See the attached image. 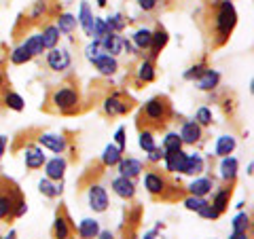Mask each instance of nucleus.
<instances>
[{"instance_id": "4468645a", "label": "nucleus", "mask_w": 254, "mask_h": 239, "mask_svg": "<svg viewBox=\"0 0 254 239\" xmlns=\"http://www.w3.org/2000/svg\"><path fill=\"white\" fill-rule=\"evenodd\" d=\"M157 78V66L150 58L140 60L138 70H136V85H148Z\"/></svg>"}, {"instance_id": "4be33fe9", "label": "nucleus", "mask_w": 254, "mask_h": 239, "mask_svg": "<svg viewBox=\"0 0 254 239\" xmlns=\"http://www.w3.org/2000/svg\"><path fill=\"white\" fill-rule=\"evenodd\" d=\"M23 161H26V167L30 172H34V170H41V167L47 163V157H45L41 146H26V157H23Z\"/></svg>"}, {"instance_id": "ddd939ff", "label": "nucleus", "mask_w": 254, "mask_h": 239, "mask_svg": "<svg viewBox=\"0 0 254 239\" xmlns=\"http://www.w3.org/2000/svg\"><path fill=\"white\" fill-rule=\"evenodd\" d=\"M119 172H121V176L125 178H138L142 172H146V165L140 161V159H133V157H123L121 161H119Z\"/></svg>"}, {"instance_id": "37998d69", "label": "nucleus", "mask_w": 254, "mask_h": 239, "mask_svg": "<svg viewBox=\"0 0 254 239\" xmlns=\"http://www.w3.org/2000/svg\"><path fill=\"white\" fill-rule=\"evenodd\" d=\"M108 34V28H106V21L104 19H100V17H95L93 19V34H91V41H102Z\"/></svg>"}, {"instance_id": "423d86ee", "label": "nucleus", "mask_w": 254, "mask_h": 239, "mask_svg": "<svg viewBox=\"0 0 254 239\" xmlns=\"http://www.w3.org/2000/svg\"><path fill=\"white\" fill-rule=\"evenodd\" d=\"M60 0H36L32 4V9L28 11V15H23L30 26H45V23H51V19H55L60 11Z\"/></svg>"}, {"instance_id": "a878e982", "label": "nucleus", "mask_w": 254, "mask_h": 239, "mask_svg": "<svg viewBox=\"0 0 254 239\" xmlns=\"http://www.w3.org/2000/svg\"><path fill=\"white\" fill-rule=\"evenodd\" d=\"M76 26H78V21L74 15H70V13H60L58 17H55V28L60 30V34H66V36L74 34Z\"/></svg>"}, {"instance_id": "f3484780", "label": "nucleus", "mask_w": 254, "mask_h": 239, "mask_svg": "<svg viewBox=\"0 0 254 239\" xmlns=\"http://www.w3.org/2000/svg\"><path fill=\"white\" fill-rule=\"evenodd\" d=\"M66 167H68V161L64 157H53L49 161L45 163V174L47 178L51 182H62L64 174H66Z\"/></svg>"}, {"instance_id": "f8f14e48", "label": "nucleus", "mask_w": 254, "mask_h": 239, "mask_svg": "<svg viewBox=\"0 0 254 239\" xmlns=\"http://www.w3.org/2000/svg\"><path fill=\"white\" fill-rule=\"evenodd\" d=\"M178 135H180L182 144L195 146V144H199V142L203 140V129L195 121H187V123H182V129H180Z\"/></svg>"}, {"instance_id": "58836bf2", "label": "nucleus", "mask_w": 254, "mask_h": 239, "mask_svg": "<svg viewBox=\"0 0 254 239\" xmlns=\"http://www.w3.org/2000/svg\"><path fill=\"white\" fill-rule=\"evenodd\" d=\"M163 150H165V155L168 153H176V150H182V140H180V135L178 133H168L163 138V146H161Z\"/></svg>"}, {"instance_id": "5fc2aeb1", "label": "nucleus", "mask_w": 254, "mask_h": 239, "mask_svg": "<svg viewBox=\"0 0 254 239\" xmlns=\"http://www.w3.org/2000/svg\"><path fill=\"white\" fill-rule=\"evenodd\" d=\"M95 239H115V235L110 233V231H100L98 237H95Z\"/></svg>"}, {"instance_id": "6e6552de", "label": "nucleus", "mask_w": 254, "mask_h": 239, "mask_svg": "<svg viewBox=\"0 0 254 239\" xmlns=\"http://www.w3.org/2000/svg\"><path fill=\"white\" fill-rule=\"evenodd\" d=\"M74 225H72V218L68 216L66 208H60L58 210V216L53 220V227H51V235L53 239H72L74 233Z\"/></svg>"}, {"instance_id": "c03bdc74", "label": "nucleus", "mask_w": 254, "mask_h": 239, "mask_svg": "<svg viewBox=\"0 0 254 239\" xmlns=\"http://www.w3.org/2000/svg\"><path fill=\"white\" fill-rule=\"evenodd\" d=\"M138 144H140V148L144 150V153L153 150V148H155V133H153V131H140Z\"/></svg>"}, {"instance_id": "f704fd0d", "label": "nucleus", "mask_w": 254, "mask_h": 239, "mask_svg": "<svg viewBox=\"0 0 254 239\" xmlns=\"http://www.w3.org/2000/svg\"><path fill=\"white\" fill-rule=\"evenodd\" d=\"M201 172H203L201 155H189L187 157V165H185V174H189V176H199Z\"/></svg>"}, {"instance_id": "9d476101", "label": "nucleus", "mask_w": 254, "mask_h": 239, "mask_svg": "<svg viewBox=\"0 0 254 239\" xmlns=\"http://www.w3.org/2000/svg\"><path fill=\"white\" fill-rule=\"evenodd\" d=\"M70 63H72V60H70V53L66 49H58L55 47V49H49V53H47V66L53 72H66Z\"/></svg>"}, {"instance_id": "7ed1b4c3", "label": "nucleus", "mask_w": 254, "mask_h": 239, "mask_svg": "<svg viewBox=\"0 0 254 239\" xmlns=\"http://www.w3.org/2000/svg\"><path fill=\"white\" fill-rule=\"evenodd\" d=\"M174 117L176 115H174L172 100L168 95H155V98H150L140 108V113L136 117V127H138V131L157 133V131H163L172 123Z\"/></svg>"}, {"instance_id": "c756f323", "label": "nucleus", "mask_w": 254, "mask_h": 239, "mask_svg": "<svg viewBox=\"0 0 254 239\" xmlns=\"http://www.w3.org/2000/svg\"><path fill=\"white\" fill-rule=\"evenodd\" d=\"M123 159V153L119 150L115 144H110V146H106L104 148V153H102V159H100V163L106 167H115V165H119V161Z\"/></svg>"}, {"instance_id": "8fccbe9b", "label": "nucleus", "mask_w": 254, "mask_h": 239, "mask_svg": "<svg viewBox=\"0 0 254 239\" xmlns=\"http://www.w3.org/2000/svg\"><path fill=\"white\" fill-rule=\"evenodd\" d=\"M115 142H117V148L121 150V153H125V127H119L117 133H115Z\"/></svg>"}, {"instance_id": "6e6d98bb", "label": "nucleus", "mask_w": 254, "mask_h": 239, "mask_svg": "<svg viewBox=\"0 0 254 239\" xmlns=\"http://www.w3.org/2000/svg\"><path fill=\"white\" fill-rule=\"evenodd\" d=\"M229 239H248V233H233Z\"/></svg>"}, {"instance_id": "de8ad7c7", "label": "nucleus", "mask_w": 254, "mask_h": 239, "mask_svg": "<svg viewBox=\"0 0 254 239\" xmlns=\"http://www.w3.org/2000/svg\"><path fill=\"white\" fill-rule=\"evenodd\" d=\"M163 159H165V150H163V148L155 146L153 150H148V157H146V161H148L150 165H157V163H161Z\"/></svg>"}, {"instance_id": "f03ea898", "label": "nucleus", "mask_w": 254, "mask_h": 239, "mask_svg": "<svg viewBox=\"0 0 254 239\" xmlns=\"http://www.w3.org/2000/svg\"><path fill=\"white\" fill-rule=\"evenodd\" d=\"M81 89L78 83H74V78H68L58 87H51L47 91V100L43 104L45 113L62 115V117H72L81 113Z\"/></svg>"}, {"instance_id": "39448f33", "label": "nucleus", "mask_w": 254, "mask_h": 239, "mask_svg": "<svg viewBox=\"0 0 254 239\" xmlns=\"http://www.w3.org/2000/svg\"><path fill=\"white\" fill-rule=\"evenodd\" d=\"M23 195L19 186L15 184L11 178H6L0 174V222H11L13 212H15V203L19 201Z\"/></svg>"}, {"instance_id": "49530a36", "label": "nucleus", "mask_w": 254, "mask_h": 239, "mask_svg": "<svg viewBox=\"0 0 254 239\" xmlns=\"http://www.w3.org/2000/svg\"><path fill=\"white\" fill-rule=\"evenodd\" d=\"M197 214H199L201 218H205V220H216V218H220V216H218V212L210 205V201H205V203L201 205V208H199V212H197Z\"/></svg>"}, {"instance_id": "9b49d317", "label": "nucleus", "mask_w": 254, "mask_h": 239, "mask_svg": "<svg viewBox=\"0 0 254 239\" xmlns=\"http://www.w3.org/2000/svg\"><path fill=\"white\" fill-rule=\"evenodd\" d=\"M87 190H89V208L93 212H106L108 210V195H106V188H102L100 184H91L87 186Z\"/></svg>"}, {"instance_id": "dca6fc26", "label": "nucleus", "mask_w": 254, "mask_h": 239, "mask_svg": "<svg viewBox=\"0 0 254 239\" xmlns=\"http://www.w3.org/2000/svg\"><path fill=\"white\" fill-rule=\"evenodd\" d=\"M187 153L185 150H176V153H168L163 159L165 163V172L168 174H185V165H187Z\"/></svg>"}, {"instance_id": "a19ab883", "label": "nucleus", "mask_w": 254, "mask_h": 239, "mask_svg": "<svg viewBox=\"0 0 254 239\" xmlns=\"http://www.w3.org/2000/svg\"><path fill=\"white\" fill-rule=\"evenodd\" d=\"M23 45H26V49L30 51L32 58H38V55H43V51H45L43 43H41V34H32Z\"/></svg>"}, {"instance_id": "6ab92c4d", "label": "nucleus", "mask_w": 254, "mask_h": 239, "mask_svg": "<svg viewBox=\"0 0 254 239\" xmlns=\"http://www.w3.org/2000/svg\"><path fill=\"white\" fill-rule=\"evenodd\" d=\"M91 63H93L95 70H98L102 76H115V74H117V70H119V61H117V58H113V55H106V53H102L100 58H95Z\"/></svg>"}, {"instance_id": "a211bd4d", "label": "nucleus", "mask_w": 254, "mask_h": 239, "mask_svg": "<svg viewBox=\"0 0 254 239\" xmlns=\"http://www.w3.org/2000/svg\"><path fill=\"white\" fill-rule=\"evenodd\" d=\"M170 41V34H168V30H165L163 26H159L155 32H153V36H150V60H157L159 58V53H161L165 49V45H168Z\"/></svg>"}, {"instance_id": "864d4df0", "label": "nucleus", "mask_w": 254, "mask_h": 239, "mask_svg": "<svg viewBox=\"0 0 254 239\" xmlns=\"http://www.w3.org/2000/svg\"><path fill=\"white\" fill-rule=\"evenodd\" d=\"M6 135H0V159H2V155H4V150H6Z\"/></svg>"}, {"instance_id": "603ef678", "label": "nucleus", "mask_w": 254, "mask_h": 239, "mask_svg": "<svg viewBox=\"0 0 254 239\" xmlns=\"http://www.w3.org/2000/svg\"><path fill=\"white\" fill-rule=\"evenodd\" d=\"M6 85H9V78H6V72H4V63L0 61V93L4 91Z\"/></svg>"}, {"instance_id": "ea45409f", "label": "nucleus", "mask_w": 254, "mask_h": 239, "mask_svg": "<svg viewBox=\"0 0 254 239\" xmlns=\"http://www.w3.org/2000/svg\"><path fill=\"white\" fill-rule=\"evenodd\" d=\"M106 21V28H108V32H115V34H121L123 32V28L127 26V21H125V17L123 15H110L108 19H104Z\"/></svg>"}, {"instance_id": "72a5a7b5", "label": "nucleus", "mask_w": 254, "mask_h": 239, "mask_svg": "<svg viewBox=\"0 0 254 239\" xmlns=\"http://www.w3.org/2000/svg\"><path fill=\"white\" fill-rule=\"evenodd\" d=\"M233 150H235V138H233V135H222V138H218V142H216V155L220 159L229 157Z\"/></svg>"}, {"instance_id": "e433bc0d", "label": "nucleus", "mask_w": 254, "mask_h": 239, "mask_svg": "<svg viewBox=\"0 0 254 239\" xmlns=\"http://www.w3.org/2000/svg\"><path fill=\"white\" fill-rule=\"evenodd\" d=\"M38 190L45 195V197H49V199H55L60 193H62V184H53V182L49 178H45L38 182Z\"/></svg>"}, {"instance_id": "412c9836", "label": "nucleus", "mask_w": 254, "mask_h": 239, "mask_svg": "<svg viewBox=\"0 0 254 239\" xmlns=\"http://www.w3.org/2000/svg\"><path fill=\"white\" fill-rule=\"evenodd\" d=\"M100 47H102V51H104L106 55H113V58H117V55L123 51V36L115 34V32H108V34L100 41Z\"/></svg>"}, {"instance_id": "bf43d9fd", "label": "nucleus", "mask_w": 254, "mask_h": 239, "mask_svg": "<svg viewBox=\"0 0 254 239\" xmlns=\"http://www.w3.org/2000/svg\"><path fill=\"white\" fill-rule=\"evenodd\" d=\"M95 2H98V6H106L108 0H95Z\"/></svg>"}, {"instance_id": "b1692460", "label": "nucleus", "mask_w": 254, "mask_h": 239, "mask_svg": "<svg viewBox=\"0 0 254 239\" xmlns=\"http://www.w3.org/2000/svg\"><path fill=\"white\" fill-rule=\"evenodd\" d=\"M237 159L235 157H225L220 161V176L225 180V184H235L237 180Z\"/></svg>"}, {"instance_id": "f257e3e1", "label": "nucleus", "mask_w": 254, "mask_h": 239, "mask_svg": "<svg viewBox=\"0 0 254 239\" xmlns=\"http://www.w3.org/2000/svg\"><path fill=\"white\" fill-rule=\"evenodd\" d=\"M203 19H199V26L205 32L212 49H220L229 43L233 30L237 26V11L233 2L229 0H218V2H208L203 9Z\"/></svg>"}, {"instance_id": "5701e85b", "label": "nucleus", "mask_w": 254, "mask_h": 239, "mask_svg": "<svg viewBox=\"0 0 254 239\" xmlns=\"http://www.w3.org/2000/svg\"><path fill=\"white\" fill-rule=\"evenodd\" d=\"M41 43H43V49L49 51L55 49L60 43V30L55 28V23H45L41 28Z\"/></svg>"}, {"instance_id": "09e8293b", "label": "nucleus", "mask_w": 254, "mask_h": 239, "mask_svg": "<svg viewBox=\"0 0 254 239\" xmlns=\"http://www.w3.org/2000/svg\"><path fill=\"white\" fill-rule=\"evenodd\" d=\"M102 53H104V51H102V47H100V43H98V41H93V43L85 49V55H87V60H89V61H93L95 58H100Z\"/></svg>"}, {"instance_id": "79ce46f5", "label": "nucleus", "mask_w": 254, "mask_h": 239, "mask_svg": "<svg viewBox=\"0 0 254 239\" xmlns=\"http://www.w3.org/2000/svg\"><path fill=\"white\" fill-rule=\"evenodd\" d=\"M195 123L201 127V129H205V127H212V110L210 108H205V106H201L199 110L195 113Z\"/></svg>"}, {"instance_id": "1a4fd4ad", "label": "nucleus", "mask_w": 254, "mask_h": 239, "mask_svg": "<svg viewBox=\"0 0 254 239\" xmlns=\"http://www.w3.org/2000/svg\"><path fill=\"white\" fill-rule=\"evenodd\" d=\"M36 142L41 148H47L51 150V153L55 155H64L68 150V138H64V135L60 133H38L36 135Z\"/></svg>"}, {"instance_id": "c85d7f7f", "label": "nucleus", "mask_w": 254, "mask_h": 239, "mask_svg": "<svg viewBox=\"0 0 254 239\" xmlns=\"http://www.w3.org/2000/svg\"><path fill=\"white\" fill-rule=\"evenodd\" d=\"M76 231H78V237H81V239H95L102 229H100V222H98V220L85 218L81 225H78Z\"/></svg>"}, {"instance_id": "a18cd8bd", "label": "nucleus", "mask_w": 254, "mask_h": 239, "mask_svg": "<svg viewBox=\"0 0 254 239\" xmlns=\"http://www.w3.org/2000/svg\"><path fill=\"white\" fill-rule=\"evenodd\" d=\"M182 203H185V208L190 210V212H199V208L205 203L203 197H195V195H187L185 199H182Z\"/></svg>"}, {"instance_id": "bb28decb", "label": "nucleus", "mask_w": 254, "mask_h": 239, "mask_svg": "<svg viewBox=\"0 0 254 239\" xmlns=\"http://www.w3.org/2000/svg\"><path fill=\"white\" fill-rule=\"evenodd\" d=\"M93 13H91V9H89V4L87 2H81V13H78V17H76V21H78V26L83 28V32H85V36H89L91 38V34H93Z\"/></svg>"}, {"instance_id": "3c124183", "label": "nucleus", "mask_w": 254, "mask_h": 239, "mask_svg": "<svg viewBox=\"0 0 254 239\" xmlns=\"http://www.w3.org/2000/svg\"><path fill=\"white\" fill-rule=\"evenodd\" d=\"M138 4H140V9L142 11H155L157 9V4H159V0H138Z\"/></svg>"}, {"instance_id": "20e7f679", "label": "nucleus", "mask_w": 254, "mask_h": 239, "mask_svg": "<svg viewBox=\"0 0 254 239\" xmlns=\"http://www.w3.org/2000/svg\"><path fill=\"white\" fill-rule=\"evenodd\" d=\"M144 186H146V190H148V195H150L153 201L174 203V201H182V199L187 197L185 186H180V182L174 180L172 174L161 172V170H157V167H153V170L146 172Z\"/></svg>"}, {"instance_id": "473e14b6", "label": "nucleus", "mask_w": 254, "mask_h": 239, "mask_svg": "<svg viewBox=\"0 0 254 239\" xmlns=\"http://www.w3.org/2000/svg\"><path fill=\"white\" fill-rule=\"evenodd\" d=\"M34 58L30 55V51L26 49V45H19V47H15V49L11 51V55H9V61L13 63V66H23V63H28V61H32Z\"/></svg>"}, {"instance_id": "052dcab7", "label": "nucleus", "mask_w": 254, "mask_h": 239, "mask_svg": "<svg viewBox=\"0 0 254 239\" xmlns=\"http://www.w3.org/2000/svg\"><path fill=\"white\" fill-rule=\"evenodd\" d=\"M0 239H2V235H0Z\"/></svg>"}, {"instance_id": "4d7b16f0", "label": "nucleus", "mask_w": 254, "mask_h": 239, "mask_svg": "<svg viewBox=\"0 0 254 239\" xmlns=\"http://www.w3.org/2000/svg\"><path fill=\"white\" fill-rule=\"evenodd\" d=\"M2 239H17V233H15V231H11V233L6 235V237H2Z\"/></svg>"}, {"instance_id": "7c9ffc66", "label": "nucleus", "mask_w": 254, "mask_h": 239, "mask_svg": "<svg viewBox=\"0 0 254 239\" xmlns=\"http://www.w3.org/2000/svg\"><path fill=\"white\" fill-rule=\"evenodd\" d=\"M218 83H220V74L216 72V70H208L199 81H197V89H201V91H212V89H216L218 87Z\"/></svg>"}, {"instance_id": "c9c22d12", "label": "nucleus", "mask_w": 254, "mask_h": 239, "mask_svg": "<svg viewBox=\"0 0 254 239\" xmlns=\"http://www.w3.org/2000/svg\"><path fill=\"white\" fill-rule=\"evenodd\" d=\"M210 70V66H208V61L205 60H201V61H197V63H193V66H190L187 72H185V78L187 81H199V78L208 72Z\"/></svg>"}, {"instance_id": "680f3d73", "label": "nucleus", "mask_w": 254, "mask_h": 239, "mask_svg": "<svg viewBox=\"0 0 254 239\" xmlns=\"http://www.w3.org/2000/svg\"><path fill=\"white\" fill-rule=\"evenodd\" d=\"M229 2H231V0H229Z\"/></svg>"}, {"instance_id": "aec40b11", "label": "nucleus", "mask_w": 254, "mask_h": 239, "mask_svg": "<svg viewBox=\"0 0 254 239\" xmlns=\"http://www.w3.org/2000/svg\"><path fill=\"white\" fill-rule=\"evenodd\" d=\"M113 190H115V195L125 199V201H131V199L136 197V184H133V180L125 178V176H119L113 180Z\"/></svg>"}, {"instance_id": "cd10ccee", "label": "nucleus", "mask_w": 254, "mask_h": 239, "mask_svg": "<svg viewBox=\"0 0 254 239\" xmlns=\"http://www.w3.org/2000/svg\"><path fill=\"white\" fill-rule=\"evenodd\" d=\"M212 188H214L212 178H197V180L190 182V186H189V193H187V195L205 197L208 193H212Z\"/></svg>"}, {"instance_id": "13d9d810", "label": "nucleus", "mask_w": 254, "mask_h": 239, "mask_svg": "<svg viewBox=\"0 0 254 239\" xmlns=\"http://www.w3.org/2000/svg\"><path fill=\"white\" fill-rule=\"evenodd\" d=\"M144 239H155V231H150V233L144 235Z\"/></svg>"}, {"instance_id": "2eb2a0df", "label": "nucleus", "mask_w": 254, "mask_h": 239, "mask_svg": "<svg viewBox=\"0 0 254 239\" xmlns=\"http://www.w3.org/2000/svg\"><path fill=\"white\" fill-rule=\"evenodd\" d=\"M233 186H235V184H225L222 188H218L216 193H214L212 203H210V205L218 212V216H222V214L227 212L229 201H231V197H233Z\"/></svg>"}, {"instance_id": "4c0bfd02", "label": "nucleus", "mask_w": 254, "mask_h": 239, "mask_svg": "<svg viewBox=\"0 0 254 239\" xmlns=\"http://www.w3.org/2000/svg\"><path fill=\"white\" fill-rule=\"evenodd\" d=\"M252 227V222H250V214H237V216L233 218V233H248Z\"/></svg>"}, {"instance_id": "0eeeda50", "label": "nucleus", "mask_w": 254, "mask_h": 239, "mask_svg": "<svg viewBox=\"0 0 254 239\" xmlns=\"http://www.w3.org/2000/svg\"><path fill=\"white\" fill-rule=\"evenodd\" d=\"M136 102H133L125 91H113L110 95H106L104 102H102V115L106 119H115V117H123L127 113H131Z\"/></svg>"}, {"instance_id": "393cba45", "label": "nucleus", "mask_w": 254, "mask_h": 239, "mask_svg": "<svg viewBox=\"0 0 254 239\" xmlns=\"http://www.w3.org/2000/svg\"><path fill=\"white\" fill-rule=\"evenodd\" d=\"M0 102H2L6 108L15 110V113H21V110H23V98H21L19 93H15V91L11 89V83L4 87L2 93H0Z\"/></svg>"}, {"instance_id": "2f4dec72", "label": "nucleus", "mask_w": 254, "mask_h": 239, "mask_svg": "<svg viewBox=\"0 0 254 239\" xmlns=\"http://www.w3.org/2000/svg\"><path fill=\"white\" fill-rule=\"evenodd\" d=\"M150 36H153V32L146 30V28H140L133 32L131 41H133V47H136L138 51H148L150 49Z\"/></svg>"}]
</instances>
